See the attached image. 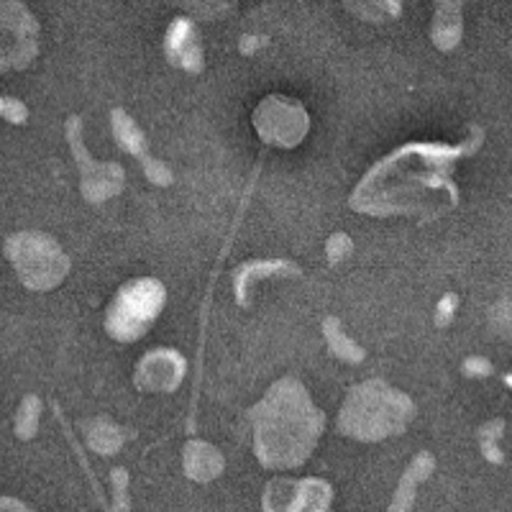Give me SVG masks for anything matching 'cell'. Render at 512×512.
<instances>
[{
	"instance_id": "1",
	"label": "cell",
	"mask_w": 512,
	"mask_h": 512,
	"mask_svg": "<svg viewBox=\"0 0 512 512\" xmlns=\"http://www.w3.org/2000/svg\"><path fill=\"white\" fill-rule=\"evenodd\" d=\"M484 144V128L474 126L464 144L413 141L374 164L351 192L349 205L364 216L438 218L459 203L454 164Z\"/></svg>"
},
{
	"instance_id": "2",
	"label": "cell",
	"mask_w": 512,
	"mask_h": 512,
	"mask_svg": "<svg viewBox=\"0 0 512 512\" xmlns=\"http://www.w3.org/2000/svg\"><path fill=\"white\" fill-rule=\"evenodd\" d=\"M254 454L267 469H297L318 446L326 413L315 408L305 384L282 377L251 410Z\"/></svg>"
},
{
	"instance_id": "3",
	"label": "cell",
	"mask_w": 512,
	"mask_h": 512,
	"mask_svg": "<svg viewBox=\"0 0 512 512\" xmlns=\"http://www.w3.org/2000/svg\"><path fill=\"white\" fill-rule=\"evenodd\" d=\"M415 418L410 395L384 379H367L346 395L338 413V433L361 443H377L408 431Z\"/></svg>"
},
{
	"instance_id": "4",
	"label": "cell",
	"mask_w": 512,
	"mask_h": 512,
	"mask_svg": "<svg viewBox=\"0 0 512 512\" xmlns=\"http://www.w3.org/2000/svg\"><path fill=\"white\" fill-rule=\"evenodd\" d=\"M167 305V290L154 277L131 280L113 295L105 310V331L118 344H134L157 323Z\"/></svg>"
},
{
	"instance_id": "5",
	"label": "cell",
	"mask_w": 512,
	"mask_h": 512,
	"mask_svg": "<svg viewBox=\"0 0 512 512\" xmlns=\"http://www.w3.org/2000/svg\"><path fill=\"white\" fill-rule=\"evenodd\" d=\"M6 259L16 269L26 290H54L70 274V256L62 246L41 231H18L6 239Z\"/></svg>"
},
{
	"instance_id": "6",
	"label": "cell",
	"mask_w": 512,
	"mask_h": 512,
	"mask_svg": "<svg viewBox=\"0 0 512 512\" xmlns=\"http://www.w3.org/2000/svg\"><path fill=\"white\" fill-rule=\"evenodd\" d=\"M64 136L70 144L72 159L80 167L82 198L93 205H100L121 195L123 185H126V172L118 162H98V159L90 157L85 139H82V118L77 113H72L64 121Z\"/></svg>"
},
{
	"instance_id": "7",
	"label": "cell",
	"mask_w": 512,
	"mask_h": 512,
	"mask_svg": "<svg viewBox=\"0 0 512 512\" xmlns=\"http://www.w3.org/2000/svg\"><path fill=\"white\" fill-rule=\"evenodd\" d=\"M262 162H264V157L256 159V167H254V172H251V180H249V185H246L244 195H241V203H239V208H236V216H233L231 231H228L226 241H223V249H221V254H218V259H216V269H213V274H210V285H208V290H205L203 305H200V336H198V354H195V379H192L190 415H187V433H190V436H192V433H195V420H198V397H200V382H203V354H205V333H208L210 300H213V290H216L218 274H221V267H223V262H226V256L231 254L233 239H236V233H239L241 221H244V213H246V208H249V200H251V195H254L256 180H259V172H262Z\"/></svg>"
},
{
	"instance_id": "8",
	"label": "cell",
	"mask_w": 512,
	"mask_h": 512,
	"mask_svg": "<svg viewBox=\"0 0 512 512\" xmlns=\"http://www.w3.org/2000/svg\"><path fill=\"white\" fill-rule=\"evenodd\" d=\"M254 126L262 141L290 149L308 134V116L300 103L272 95V98L262 100L259 111L254 113Z\"/></svg>"
},
{
	"instance_id": "9",
	"label": "cell",
	"mask_w": 512,
	"mask_h": 512,
	"mask_svg": "<svg viewBox=\"0 0 512 512\" xmlns=\"http://www.w3.org/2000/svg\"><path fill=\"white\" fill-rule=\"evenodd\" d=\"M3 36H11V47L3 49L0 70H26L39 54V24L24 3H3Z\"/></svg>"
},
{
	"instance_id": "10",
	"label": "cell",
	"mask_w": 512,
	"mask_h": 512,
	"mask_svg": "<svg viewBox=\"0 0 512 512\" xmlns=\"http://www.w3.org/2000/svg\"><path fill=\"white\" fill-rule=\"evenodd\" d=\"M333 487L326 479H274L267 484L262 507L272 510H331Z\"/></svg>"
},
{
	"instance_id": "11",
	"label": "cell",
	"mask_w": 512,
	"mask_h": 512,
	"mask_svg": "<svg viewBox=\"0 0 512 512\" xmlns=\"http://www.w3.org/2000/svg\"><path fill=\"white\" fill-rule=\"evenodd\" d=\"M111 128L113 139H116V144L121 146L123 152L139 159L141 167H144L146 180L154 182V185L159 187L172 185V180H175L172 169L149 154V139H146V134L139 128V123L128 116L123 108H113L111 111Z\"/></svg>"
},
{
	"instance_id": "12",
	"label": "cell",
	"mask_w": 512,
	"mask_h": 512,
	"mask_svg": "<svg viewBox=\"0 0 512 512\" xmlns=\"http://www.w3.org/2000/svg\"><path fill=\"white\" fill-rule=\"evenodd\" d=\"M187 374V361L175 349H154L139 361L134 382L141 392H172Z\"/></svg>"
},
{
	"instance_id": "13",
	"label": "cell",
	"mask_w": 512,
	"mask_h": 512,
	"mask_svg": "<svg viewBox=\"0 0 512 512\" xmlns=\"http://www.w3.org/2000/svg\"><path fill=\"white\" fill-rule=\"evenodd\" d=\"M164 54L172 67H180L187 75L203 72V47H200V34L192 18L177 16L169 24L167 36H164Z\"/></svg>"
},
{
	"instance_id": "14",
	"label": "cell",
	"mask_w": 512,
	"mask_h": 512,
	"mask_svg": "<svg viewBox=\"0 0 512 512\" xmlns=\"http://www.w3.org/2000/svg\"><path fill=\"white\" fill-rule=\"evenodd\" d=\"M303 267L290 259H251L233 272V295L241 308H249V287L269 277H300Z\"/></svg>"
},
{
	"instance_id": "15",
	"label": "cell",
	"mask_w": 512,
	"mask_h": 512,
	"mask_svg": "<svg viewBox=\"0 0 512 512\" xmlns=\"http://www.w3.org/2000/svg\"><path fill=\"white\" fill-rule=\"evenodd\" d=\"M433 469H436V459H433L431 451H420L410 466L405 469V474L400 477V484L395 489V497L390 502V512H405L415 507V497H418V487L431 477Z\"/></svg>"
},
{
	"instance_id": "16",
	"label": "cell",
	"mask_w": 512,
	"mask_h": 512,
	"mask_svg": "<svg viewBox=\"0 0 512 512\" xmlns=\"http://www.w3.org/2000/svg\"><path fill=\"white\" fill-rule=\"evenodd\" d=\"M182 461H185V474L198 484H208L216 477H221L223 466V454L216 446H210L205 441H190L185 446V454H182Z\"/></svg>"
},
{
	"instance_id": "17",
	"label": "cell",
	"mask_w": 512,
	"mask_h": 512,
	"mask_svg": "<svg viewBox=\"0 0 512 512\" xmlns=\"http://www.w3.org/2000/svg\"><path fill=\"white\" fill-rule=\"evenodd\" d=\"M461 3L454 0H438L436 18L431 24V39L441 52H451L464 34V16H461Z\"/></svg>"
},
{
	"instance_id": "18",
	"label": "cell",
	"mask_w": 512,
	"mask_h": 512,
	"mask_svg": "<svg viewBox=\"0 0 512 512\" xmlns=\"http://www.w3.org/2000/svg\"><path fill=\"white\" fill-rule=\"evenodd\" d=\"M82 431L88 438V446L103 456L118 454L123 443H126V431L108 418H95L93 423L88 420V423H82Z\"/></svg>"
},
{
	"instance_id": "19",
	"label": "cell",
	"mask_w": 512,
	"mask_h": 512,
	"mask_svg": "<svg viewBox=\"0 0 512 512\" xmlns=\"http://www.w3.org/2000/svg\"><path fill=\"white\" fill-rule=\"evenodd\" d=\"M323 336H326L328 349H331L336 359L346 361V364H361V361L367 359V351L361 349L354 338L346 336L344 326H341V320L336 315H326V320H323Z\"/></svg>"
},
{
	"instance_id": "20",
	"label": "cell",
	"mask_w": 512,
	"mask_h": 512,
	"mask_svg": "<svg viewBox=\"0 0 512 512\" xmlns=\"http://www.w3.org/2000/svg\"><path fill=\"white\" fill-rule=\"evenodd\" d=\"M52 410H54V415H57L59 425H62V433H64V438H67V443H70V448H72V451H75V456H77V464H80V469H82V472H85V477H88V482H90V489H93L95 500H98V505L103 507V510H111V505H108V500H105V492H103V487H100V482H98V474H95V469H93V466H90L88 456H85V451H82L80 441H77L75 431H72L70 420L64 418L62 408H59L57 402H52Z\"/></svg>"
},
{
	"instance_id": "21",
	"label": "cell",
	"mask_w": 512,
	"mask_h": 512,
	"mask_svg": "<svg viewBox=\"0 0 512 512\" xmlns=\"http://www.w3.org/2000/svg\"><path fill=\"white\" fill-rule=\"evenodd\" d=\"M502 433H505V420L502 418H492L489 423H484L482 428L477 431L482 456L489 461V464H495V466L505 464V451L497 446V441L502 438Z\"/></svg>"
},
{
	"instance_id": "22",
	"label": "cell",
	"mask_w": 512,
	"mask_h": 512,
	"mask_svg": "<svg viewBox=\"0 0 512 512\" xmlns=\"http://www.w3.org/2000/svg\"><path fill=\"white\" fill-rule=\"evenodd\" d=\"M39 418H41V400L36 395H26L21 408L16 413V425L13 431L21 441H31L39 433Z\"/></svg>"
},
{
	"instance_id": "23",
	"label": "cell",
	"mask_w": 512,
	"mask_h": 512,
	"mask_svg": "<svg viewBox=\"0 0 512 512\" xmlns=\"http://www.w3.org/2000/svg\"><path fill=\"white\" fill-rule=\"evenodd\" d=\"M111 489H113V505L111 510L128 512L131 510V497H128V469L116 466L111 472Z\"/></svg>"
},
{
	"instance_id": "24",
	"label": "cell",
	"mask_w": 512,
	"mask_h": 512,
	"mask_svg": "<svg viewBox=\"0 0 512 512\" xmlns=\"http://www.w3.org/2000/svg\"><path fill=\"white\" fill-rule=\"evenodd\" d=\"M351 251H354V241L349 239V233H333L331 239L326 241V256L328 264H338L349 259Z\"/></svg>"
},
{
	"instance_id": "25",
	"label": "cell",
	"mask_w": 512,
	"mask_h": 512,
	"mask_svg": "<svg viewBox=\"0 0 512 512\" xmlns=\"http://www.w3.org/2000/svg\"><path fill=\"white\" fill-rule=\"evenodd\" d=\"M0 116L6 118L8 123L24 126V123L29 121V108H26V103H21L18 98L3 95V98H0Z\"/></svg>"
},
{
	"instance_id": "26",
	"label": "cell",
	"mask_w": 512,
	"mask_h": 512,
	"mask_svg": "<svg viewBox=\"0 0 512 512\" xmlns=\"http://www.w3.org/2000/svg\"><path fill=\"white\" fill-rule=\"evenodd\" d=\"M456 308H459V297H456V292H446L436 305V320H433L436 328L451 326V323H454Z\"/></svg>"
},
{
	"instance_id": "27",
	"label": "cell",
	"mask_w": 512,
	"mask_h": 512,
	"mask_svg": "<svg viewBox=\"0 0 512 512\" xmlns=\"http://www.w3.org/2000/svg\"><path fill=\"white\" fill-rule=\"evenodd\" d=\"M464 374L466 377H489V374L495 372V367H492V361L484 359V356H469V359L464 361Z\"/></svg>"
},
{
	"instance_id": "28",
	"label": "cell",
	"mask_w": 512,
	"mask_h": 512,
	"mask_svg": "<svg viewBox=\"0 0 512 512\" xmlns=\"http://www.w3.org/2000/svg\"><path fill=\"white\" fill-rule=\"evenodd\" d=\"M267 44H269V39H267V36H254V34H244V36H241V41H239V52L244 54V57H251V54H254L256 49L267 47Z\"/></svg>"
},
{
	"instance_id": "29",
	"label": "cell",
	"mask_w": 512,
	"mask_h": 512,
	"mask_svg": "<svg viewBox=\"0 0 512 512\" xmlns=\"http://www.w3.org/2000/svg\"><path fill=\"white\" fill-rule=\"evenodd\" d=\"M0 502H3V505H0V507H3V510H29V507L18 505V500H11V497H3V500H0Z\"/></svg>"
}]
</instances>
